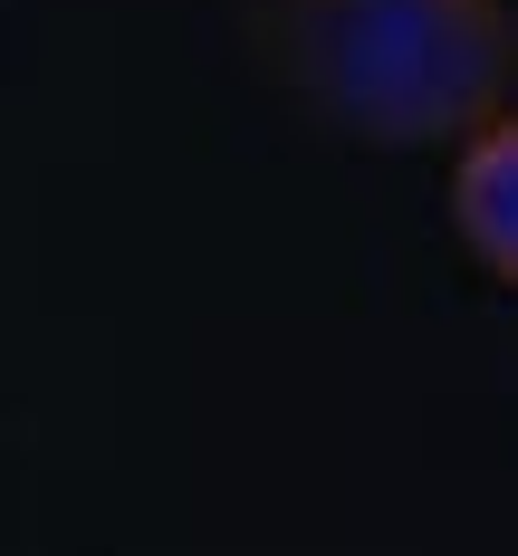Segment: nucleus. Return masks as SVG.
<instances>
[{"label":"nucleus","mask_w":518,"mask_h":556,"mask_svg":"<svg viewBox=\"0 0 518 556\" xmlns=\"http://www.w3.org/2000/svg\"><path fill=\"white\" fill-rule=\"evenodd\" d=\"M240 49L298 115L384 154H452L518 106L509 0H240Z\"/></svg>","instance_id":"f257e3e1"},{"label":"nucleus","mask_w":518,"mask_h":556,"mask_svg":"<svg viewBox=\"0 0 518 556\" xmlns=\"http://www.w3.org/2000/svg\"><path fill=\"white\" fill-rule=\"evenodd\" d=\"M442 212H452L460 250L500 278V288H518V106H500L480 135H460V144H452Z\"/></svg>","instance_id":"f03ea898"}]
</instances>
